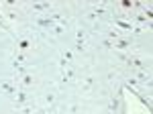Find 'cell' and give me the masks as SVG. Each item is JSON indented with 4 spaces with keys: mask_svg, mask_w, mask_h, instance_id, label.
<instances>
[{
    "mask_svg": "<svg viewBox=\"0 0 153 114\" xmlns=\"http://www.w3.org/2000/svg\"><path fill=\"white\" fill-rule=\"evenodd\" d=\"M14 104H16L19 108H23V106L29 104V96H27L25 90H16V94H14Z\"/></svg>",
    "mask_w": 153,
    "mask_h": 114,
    "instance_id": "cell-1",
    "label": "cell"
},
{
    "mask_svg": "<svg viewBox=\"0 0 153 114\" xmlns=\"http://www.w3.org/2000/svg\"><path fill=\"white\" fill-rule=\"evenodd\" d=\"M37 27H43V29H53V27H55V16H45V19H37Z\"/></svg>",
    "mask_w": 153,
    "mask_h": 114,
    "instance_id": "cell-2",
    "label": "cell"
},
{
    "mask_svg": "<svg viewBox=\"0 0 153 114\" xmlns=\"http://www.w3.org/2000/svg\"><path fill=\"white\" fill-rule=\"evenodd\" d=\"M0 90L6 92V94H10V96H14L16 94V84H12V81H0Z\"/></svg>",
    "mask_w": 153,
    "mask_h": 114,
    "instance_id": "cell-3",
    "label": "cell"
},
{
    "mask_svg": "<svg viewBox=\"0 0 153 114\" xmlns=\"http://www.w3.org/2000/svg\"><path fill=\"white\" fill-rule=\"evenodd\" d=\"M84 41H86V33H84V29H78V33H76V49L78 51H84Z\"/></svg>",
    "mask_w": 153,
    "mask_h": 114,
    "instance_id": "cell-4",
    "label": "cell"
},
{
    "mask_svg": "<svg viewBox=\"0 0 153 114\" xmlns=\"http://www.w3.org/2000/svg\"><path fill=\"white\" fill-rule=\"evenodd\" d=\"M31 8H33L35 12L49 10V8H51V2H33V4H31Z\"/></svg>",
    "mask_w": 153,
    "mask_h": 114,
    "instance_id": "cell-5",
    "label": "cell"
},
{
    "mask_svg": "<svg viewBox=\"0 0 153 114\" xmlns=\"http://www.w3.org/2000/svg\"><path fill=\"white\" fill-rule=\"evenodd\" d=\"M120 98H123V92H118L117 96L112 98V102H110V112H117V110H118V104H120Z\"/></svg>",
    "mask_w": 153,
    "mask_h": 114,
    "instance_id": "cell-6",
    "label": "cell"
},
{
    "mask_svg": "<svg viewBox=\"0 0 153 114\" xmlns=\"http://www.w3.org/2000/svg\"><path fill=\"white\" fill-rule=\"evenodd\" d=\"M114 24H117V27H120V29H125V31H133V29H135V27H133V23L120 21V19H114Z\"/></svg>",
    "mask_w": 153,
    "mask_h": 114,
    "instance_id": "cell-7",
    "label": "cell"
},
{
    "mask_svg": "<svg viewBox=\"0 0 153 114\" xmlns=\"http://www.w3.org/2000/svg\"><path fill=\"white\" fill-rule=\"evenodd\" d=\"M31 84H33V76H31V73H25L23 80H21V86H23V88H29Z\"/></svg>",
    "mask_w": 153,
    "mask_h": 114,
    "instance_id": "cell-8",
    "label": "cell"
},
{
    "mask_svg": "<svg viewBox=\"0 0 153 114\" xmlns=\"http://www.w3.org/2000/svg\"><path fill=\"white\" fill-rule=\"evenodd\" d=\"M92 84H94V78H86V80H84V92L92 90Z\"/></svg>",
    "mask_w": 153,
    "mask_h": 114,
    "instance_id": "cell-9",
    "label": "cell"
},
{
    "mask_svg": "<svg viewBox=\"0 0 153 114\" xmlns=\"http://www.w3.org/2000/svg\"><path fill=\"white\" fill-rule=\"evenodd\" d=\"M135 21H137V23L139 24H151V21H149V19H147V16H143V14H139V16H135Z\"/></svg>",
    "mask_w": 153,
    "mask_h": 114,
    "instance_id": "cell-10",
    "label": "cell"
},
{
    "mask_svg": "<svg viewBox=\"0 0 153 114\" xmlns=\"http://www.w3.org/2000/svg\"><path fill=\"white\" fill-rule=\"evenodd\" d=\"M63 31H65V29H63L61 24H57V23H55V27H53V33H55V35H61Z\"/></svg>",
    "mask_w": 153,
    "mask_h": 114,
    "instance_id": "cell-11",
    "label": "cell"
},
{
    "mask_svg": "<svg viewBox=\"0 0 153 114\" xmlns=\"http://www.w3.org/2000/svg\"><path fill=\"white\" fill-rule=\"evenodd\" d=\"M53 100H55V94H51V92H49L47 96H45V102H47V104H53Z\"/></svg>",
    "mask_w": 153,
    "mask_h": 114,
    "instance_id": "cell-12",
    "label": "cell"
},
{
    "mask_svg": "<svg viewBox=\"0 0 153 114\" xmlns=\"http://www.w3.org/2000/svg\"><path fill=\"white\" fill-rule=\"evenodd\" d=\"M123 8H131V2H129V0H123Z\"/></svg>",
    "mask_w": 153,
    "mask_h": 114,
    "instance_id": "cell-13",
    "label": "cell"
},
{
    "mask_svg": "<svg viewBox=\"0 0 153 114\" xmlns=\"http://www.w3.org/2000/svg\"><path fill=\"white\" fill-rule=\"evenodd\" d=\"M49 114H63V112H61L59 108H53V110H51V112H49Z\"/></svg>",
    "mask_w": 153,
    "mask_h": 114,
    "instance_id": "cell-14",
    "label": "cell"
}]
</instances>
